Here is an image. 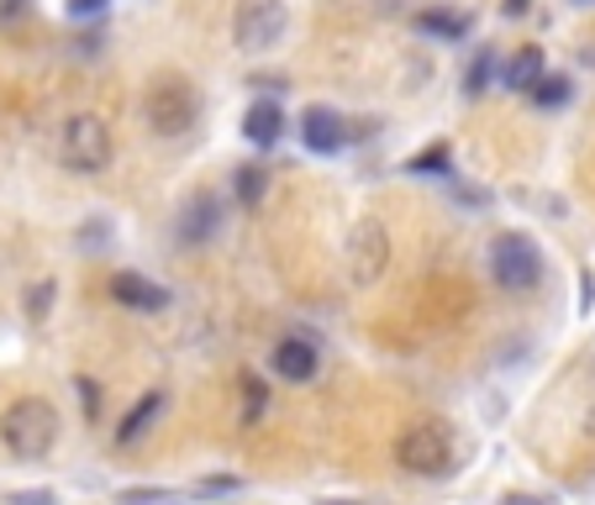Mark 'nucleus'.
I'll return each instance as SVG.
<instances>
[{
    "label": "nucleus",
    "mask_w": 595,
    "mask_h": 505,
    "mask_svg": "<svg viewBox=\"0 0 595 505\" xmlns=\"http://www.w3.org/2000/svg\"><path fill=\"white\" fill-rule=\"evenodd\" d=\"M0 442L17 463H37L58 448V410L43 395H22L0 410Z\"/></svg>",
    "instance_id": "f257e3e1"
},
{
    "label": "nucleus",
    "mask_w": 595,
    "mask_h": 505,
    "mask_svg": "<svg viewBox=\"0 0 595 505\" xmlns=\"http://www.w3.org/2000/svg\"><path fill=\"white\" fill-rule=\"evenodd\" d=\"M396 463H401L405 474H416V480H443L458 469V437H453L448 421H411L401 437H396Z\"/></svg>",
    "instance_id": "f03ea898"
},
{
    "label": "nucleus",
    "mask_w": 595,
    "mask_h": 505,
    "mask_svg": "<svg viewBox=\"0 0 595 505\" xmlns=\"http://www.w3.org/2000/svg\"><path fill=\"white\" fill-rule=\"evenodd\" d=\"M143 117L153 127V138H185L201 121V90L185 74H153L143 96Z\"/></svg>",
    "instance_id": "7ed1b4c3"
},
{
    "label": "nucleus",
    "mask_w": 595,
    "mask_h": 505,
    "mask_svg": "<svg viewBox=\"0 0 595 505\" xmlns=\"http://www.w3.org/2000/svg\"><path fill=\"white\" fill-rule=\"evenodd\" d=\"M111 158H117V138H111L106 117L74 111V117L58 127V164L69 168V174H106Z\"/></svg>",
    "instance_id": "20e7f679"
},
{
    "label": "nucleus",
    "mask_w": 595,
    "mask_h": 505,
    "mask_svg": "<svg viewBox=\"0 0 595 505\" xmlns=\"http://www.w3.org/2000/svg\"><path fill=\"white\" fill-rule=\"evenodd\" d=\"M290 32L285 0H238L232 6V43L242 53H274Z\"/></svg>",
    "instance_id": "39448f33"
},
{
    "label": "nucleus",
    "mask_w": 595,
    "mask_h": 505,
    "mask_svg": "<svg viewBox=\"0 0 595 505\" xmlns=\"http://www.w3.org/2000/svg\"><path fill=\"white\" fill-rule=\"evenodd\" d=\"M343 268L358 289H375L390 268V232H385L380 217H358L348 242H343Z\"/></svg>",
    "instance_id": "423d86ee"
},
{
    "label": "nucleus",
    "mask_w": 595,
    "mask_h": 505,
    "mask_svg": "<svg viewBox=\"0 0 595 505\" xmlns=\"http://www.w3.org/2000/svg\"><path fill=\"white\" fill-rule=\"evenodd\" d=\"M490 274H496V285L511 289V295L538 289V279H543V253H538V242L527 238V232H500V238L490 242Z\"/></svg>",
    "instance_id": "0eeeda50"
},
{
    "label": "nucleus",
    "mask_w": 595,
    "mask_h": 505,
    "mask_svg": "<svg viewBox=\"0 0 595 505\" xmlns=\"http://www.w3.org/2000/svg\"><path fill=\"white\" fill-rule=\"evenodd\" d=\"M221 221H227V200L216 190H195L180 211H174V242L185 248V253H201V248H212L221 238Z\"/></svg>",
    "instance_id": "6e6552de"
},
{
    "label": "nucleus",
    "mask_w": 595,
    "mask_h": 505,
    "mask_svg": "<svg viewBox=\"0 0 595 505\" xmlns=\"http://www.w3.org/2000/svg\"><path fill=\"white\" fill-rule=\"evenodd\" d=\"M269 369H274V380H285V385H311L316 369H322V353H316L311 337H280L274 353H269Z\"/></svg>",
    "instance_id": "1a4fd4ad"
},
{
    "label": "nucleus",
    "mask_w": 595,
    "mask_h": 505,
    "mask_svg": "<svg viewBox=\"0 0 595 505\" xmlns=\"http://www.w3.org/2000/svg\"><path fill=\"white\" fill-rule=\"evenodd\" d=\"M301 143L311 153H337V147L348 143V121L337 117L333 106H306L301 111Z\"/></svg>",
    "instance_id": "9d476101"
},
{
    "label": "nucleus",
    "mask_w": 595,
    "mask_h": 505,
    "mask_svg": "<svg viewBox=\"0 0 595 505\" xmlns=\"http://www.w3.org/2000/svg\"><path fill=\"white\" fill-rule=\"evenodd\" d=\"M111 295H117V306H127V311H164L169 306V289L143 279V274H132V268L111 274Z\"/></svg>",
    "instance_id": "9b49d317"
},
{
    "label": "nucleus",
    "mask_w": 595,
    "mask_h": 505,
    "mask_svg": "<svg viewBox=\"0 0 595 505\" xmlns=\"http://www.w3.org/2000/svg\"><path fill=\"white\" fill-rule=\"evenodd\" d=\"M242 138L259 147V153H263V147H274L280 138H285V111H280L274 100H253V106H248V117H242Z\"/></svg>",
    "instance_id": "f8f14e48"
},
{
    "label": "nucleus",
    "mask_w": 595,
    "mask_h": 505,
    "mask_svg": "<svg viewBox=\"0 0 595 505\" xmlns=\"http://www.w3.org/2000/svg\"><path fill=\"white\" fill-rule=\"evenodd\" d=\"M164 406H169V395H164V389H148L143 400H138V406L127 410V421H121V427H117V442H121V448H132V442H143V437H148V427H153V421L164 416Z\"/></svg>",
    "instance_id": "ddd939ff"
},
{
    "label": "nucleus",
    "mask_w": 595,
    "mask_h": 505,
    "mask_svg": "<svg viewBox=\"0 0 595 505\" xmlns=\"http://www.w3.org/2000/svg\"><path fill=\"white\" fill-rule=\"evenodd\" d=\"M543 74H548L543 69V53H538V48H517L511 58H506V69H500V85H506V90H517V96H527Z\"/></svg>",
    "instance_id": "4468645a"
},
{
    "label": "nucleus",
    "mask_w": 595,
    "mask_h": 505,
    "mask_svg": "<svg viewBox=\"0 0 595 505\" xmlns=\"http://www.w3.org/2000/svg\"><path fill=\"white\" fill-rule=\"evenodd\" d=\"M416 26L437 37V43H458V37H469V17H458V11H416Z\"/></svg>",
    "instance_id": "2eb2a0df"
},
{
    "label": "nucleus",
    "mask_w": 595,
    "mask_h": 505,
    "mask_svg": "<svg viewBox=\"0 0 595 505\" xmlns=\"http://www.w3.org/2000/svg\"><path fill=\"white\" fill-rule=\"evenodd\" d=\"M263 190H269V168H263V164H242L238 179H232V195H238L242 211H259Z\"/></svg>",
    "instance_id": "dca6fc26"
},
{
    "label": "nucleus",
    "mask_w": 595,
    "mask_h": 505,
    "mask_svg": "<svg viewBox=\"0 0 595 505\" xmlns=\"http://www.w3.org/2000/svg\"><path fill=\"white\" fill-rule=\"evenodd\" d=\"M238 385H242V427H253L263 416V406H269V389H263L259 374H242Z\"/></svg>",
    "instance_id": "f3484780"
},
{
    "label": "nucleus",
    "mask_w": 595,
    "mask_h": 505,
    "mask_svg": "<svg viewBox=\"0 0 595 505\" xmlns=\"http://www.w3.org/2000/svg\"><path fill=\"white\" fill-rule=\"evenodd\" d=\"M527 96L538 100L543 111H553V106H564V100H570V79H564V74H543V79H538Z\"/></svg>",
    "instance_id": "a211bd4d"
},
{
    "label": "nucleus",
    "mask_w": 595,
    "mask_h": 505,
    "mask_svg": "<svg viewBox=\"0 0 595 505\" xmlns=\"http://www.w3.org/2000/svg\"><path fill=\"white\" fill-rule=\"evenodd\" d=\"M448 164H453V147L448 143H432V147H422L416 158H411V174H448Z\"/></svg>",
    "instance_id": "6ab92c4d"
},
{
    "label": "nucleus",
    "mask_w": 595,
    "mask_h": 505,
    "mask_svg": "<svg viewBox=\"0 0 595 505\" xmlns=\"http://www.w3.org/2000/svg\"><path fill=\"white\" fill-rule=\"evenodd\" d=\"M490 69H496V53L479 48L475 64H469V74H464V96H485V85H490Z\"/></svg>",
    "instance_id": "aec40b11"
},
{
    "label": "nucleus",
    "mask_w": 595,
    "mask_h": 505,
    "mask_svg": "<svg viewBox=\"0 0 595 505\" xmlns=\"http://www.w3.org/2000/svg\"><path fill=\"white\" fill-rule=\"evenodd\" d=\"M26 295H32V300H26V311H32V316H43V311L53 306V279H48V285H32Z\"/></svg>",
    "instance_id": "412c9836"
},
{
    "label": "nucleus",
    "mask_w": 595,
    "mask_h": 505,
    "mask_svg": "<svg viewBox=\"0 0 595 505\" xmlns=\"http://www.w3.org/2000/svg\"><path fill=\"white\" fill-rule=\"evenodd\" d=\"M74 385H79V400H85V410L96 416V406H100V389H96V380H90V374H79Z\"/></svg>",
    "instance_id": "4be33fe9"
},
{
    "label": "nucleus",
    "mask_w": 595,
    "mask_h": 505,
    "mask_svg": "<svg viewBox=\"0 0 595 505\" xmlns=\"http://www.w3.org/2000/svg\"><path fill=\"white\" fill-rule=\"evenodd\" d=\"M143 501H164L169 505V495L164 490H127V495H121V505H143Z\"/></svg>",
    "instance_id": "5701e85b"
},
{
    "label": "nucleus",
    "mask_w": 595,
    "mask_h": 505,
    "mask_svg": "<svg viewBox=\"0 0 595 505\" xmlns=\"http://www.w3.org/2000/svg\"><path fill=\"white\" fill-rule=\"evenodd\" d=\"M195 490H201V495H232V490H238V480H201Z\"/></svg>",
    "instance_id": "b1692460"
},
{
    "label": "nucleus",
    "mask_w": 595,
    "mask_h": 505,
    "mask_svg": "<svg viewBox=\"0 0 595 505\" xmlns=\"http://www.w3.org/2000/svg\"><path fill=\"white\" fill-rule=\"evenodd\" d=\"M106 0H69V17H100Z\"/></svg>",
    "instance_id": "393cba45"
},
{
    "label": "nucleus",
    "mask_w": 595,
    "mask_h": 505,
    "mask_svg": "<svg viewBox=\"0 0 595 505\" xmlns=\"http://www.w3.org/2000/svg\"><path fill=\"white\" fill-rule=\"evenodd\" d=\"M527 6H532V0H506V6H500V11H506V17H522Z\"/></svg>",
    "instance_id": "a878e982"
},
{
    "label": "nucleus",
    "mask_w": 595,
    "mask_h": 505,
    "mask_svg": "<svg viewBox=\"0 0 595 505\" xmlns=\"http://www.w3.org/2000/svg\"><path fill=\"white\" fill-rule=\"evenodd\" d=\"M506 505H538V501H527V495H517V501H506Z\"/></svg>",
    "instance_id": "bb28decb"
},
{
    "label": "nucleus",
    "mask_w": 595,
    "mask_h": 505,
    "mask_svg": "<svg viewBox=\"0 0 595 505\" xmlns=\"http://www.w3.org/2000/svg\"><path fill=\"white\" fill-rule=\"evenodd\" d=\"M322 505H364V501H322Z\"/></svg>",
    "instance_id": "cd10ccee"
},
{
    "label": "nucleus",
    "mask_w": 595,
    "mask_h": 505,
    "mask_svg": "<svg viewBox=\"0 0 595 505\" xmlns=\"http://www.w3.org/2000/svg\"><path fill=\"white\" fill-rule=\"evenodd\" d=\"M574 6H591V0H574Z\"/></svg>",
    "instance_id": "c85d7f7f"
},
{
    "label": "nucleus",
    "mask_w": 595,
    "mask_h": 505,
    "mask_svg": "<svg viewBox=\"0 0 595 505\" xmlns=\"http://www.w3.org/2000/svg\"><path fill=\"white\" fill-rule=\"evenodd\" d=\"M169 505H174V501H169Z\"/></svg>",
    "instance_id": "c756f323"
}]
</instances>
